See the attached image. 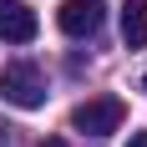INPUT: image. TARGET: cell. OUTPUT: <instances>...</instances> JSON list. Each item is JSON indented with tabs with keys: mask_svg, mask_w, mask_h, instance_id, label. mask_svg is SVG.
<instances>
[{
	"mask_svg": "<svg viewBox=\"0 0 147 147\" xmlns=\"http://www.w3.org/2000/svg\"><path fill=\"white\" fill-rule=\"evenodd\" d=\"M0 91H5L10 107H26V112L46 107V76H41V66H30V61H10V66L0 71Z\"/></svg>",
	"mask_w": 147,
	"mask_h": 147,
	"instance_id": "obj_1",
	"label": "cell"
},
{
	"mask_svg": "<svg viewBox=\"0 0 147 147\" xmlns=\"http://www.w3.org/2000/svg\"><path fill=\"white\" fill-rule=\"evenodd\" d=\"M122 122H127V102H122V96H86V102L71 112V127L86 132V137H112Z\"/></svg>",
	"mask_w": 147,
	"mask_h": 147,
	"instance_id": "obj_2",
	"label": "cell"
},
{
	"mask_svg": "<svg viewBox=\"0 0 147 147\" xmlns=\"http://www.w3.org/2000/svg\"><path fill=\"white\" fill-rule=\"evenodd\" d=\"M36 30H41V20L26 0H0V41L26 46V41H36Z\"/></svg>",
	"mask_w": 147,
	"mask_h": 147,
	"instance_id": "obj_3",
	"label": "cell"
},
{
	"mask_svg": "<svg viewBox=\"0 0 147 147\" xmlns=\"http://www.w3.org/2000/svg\"><path fill=\"white\" fill-rule=\"evenodd\" d=\"M102 5L96 0H61V10H56V26L66 30V36H96L102 30Z\"/></svg>",
	"mask_w": 147,
	"mask_h": 147,
	"instance_id": "obj_4",
	"label": "cell"
},
{
	"mask_svg": "<svg viewBox=\"0 0 147 147\" xmlns=\"http://www.w3.org/2000/svg\"><path fill=\"white\" fill-rule=\"evenodd\" d=\"M122 41L147 46V0H127L122 5Z\"/></svg>",
	"mask_w": 147,
	"mask_h": 147,
	"instance_id": "obj_5",
	"label": "cell"
},
{
	"mask_svg": "<svg viewBox=\"0 0 147 147\" xmlns=\"http://www.w3.org/2000/svg\"><path fill=\"white\" fill-rule=\"evenodd\" d=\"M127 147H147V132H132V137H127Z\"/></svg>",
	"mask_w": 147,
	"mask_h": 147,
	"instance_id": "obj_6",
	"label": "cell"
},
{
	"mask_svg": "<svg viewBox=\"0 0 147 147\" xmlns=\"http://www.w3.org/2000/svg\"><path fill=\"white\" fill-rule=\"evenodd\" d=\"M41 147H66V142H61V137H46V142H41Z\"/></svg>",
	"mask_w": 147,
	"mask_h": 147,
	"instance_id": "obj_7",
	"label": "cell"
},
{
	"mask_svg": "<svg viewBox=\"0 0 147 147\" xmlns=\"http://www.w3.org/2000/svg\"><path fill=\"white\" fill-rule=\"evenodd\" d=\"M0 147H15V142H10V137H0Z\"/></svg>",
	"mask_w": 147,
	"mask_h": 147,
	"instance_id": "obj_8",
	"label": "cell"
},
{
	"mask_svg": "<svg viewBox=\"0 0 147 147\" xmlns=\"http://www.w3.org/2000/svg\"><path fill=\"white\" fill-rule=\"evenodd\" d=\"M142 91H147V76H142Z\"/></svg>",
	"mask_w": 147,
	"mask_h": 147,
	"instance_id": "obj_9",
	"label": "cell"
}]
</instances>
